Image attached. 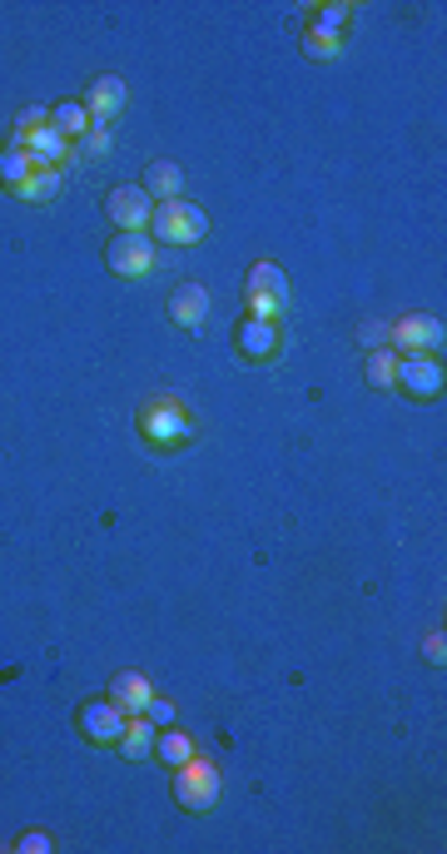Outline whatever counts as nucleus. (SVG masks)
Here are the masks:
<instances>
[{
  "instance_id": "1",
  "label": "nucleus",
  "mask_w": 447,
  "mask_h": 854,
  "mask_svg": "<svg viewBox=\"0 0 447 854\" xmlns=\"http://www.w3.org/2000/svg\"><path fill=\"white\" fill-rule=\"evenodd\" d=\"M140 437L154 453H179V447H189L199 437V428H195V418L179 408V398L160 393V398H144V408H140Z\"/></svg>"
},
{
  "instance_id": "2",
  "label": "nucleus",
  "mask_w": 447,
  "mask_h": 854,
  "mask_svg": "<svg viewBox=\"0 0 447 854\" xmlns=\"http://www.w3.org/2000/svg\"><path fill=\"white\" fill-rule=\"evenodd\" d=\"M289 303H294V289H289V273L279 269L273 259L254 264L249 269V283H244V308L249 318H263V324H279L289 314Z\"/></svg>"
},
{
  "instance_id": "3",
  "label": "nucleus",
  "mask_w": 447,
  "mask_h": 854,
  "mask_svg": "<svg viewBox=\"0 0 447 854\" xmlns=\"http://www.w3.org/2000/svg\"><path fill=\"white\" fill-rule=\"evenodd\" d=\"M144 234L169 244V249H189V244H199L209 234V214L199 204H189V199H169V204H154Z\"/></svg>"
},
{
  "instance_id": "4",
  "label": "nucleus",
  "mask_w": 447,
  "mask_h": 854,
  "mask_svg": "<svg viewBox=\"0 0 447 854\" xmlns=\"http://www.w3.org/2000/svg\"><path fill=\"white\" fill-rule=\"evenodd\" d=\"M175 805L179 810H189V815H204V810H214L219 805V789H224V780H219V765L214 760H204V756H195V760H185V765L175 770Z\"/></svg>"
},
{
  "instance_id": "5",
  "label": "nucleus",
  "mask_w": 447,
  "mask_h": 854,
  "mask_svg": "<svg viewBox=\"0 0 447 854\" xmlns=\"http://www.w3.org/2000/svg\"><path fill=\"white\" fill-rule=\"evenodd\" d=\"M443 324L427 314H403L398 324H388V348H393L398 358H443Z\"/></svg>"
},
{
  "instance_id": "6",
  "label": "nucleus",
  "mask_w": 447,
  "mask_h": 854,
  "mask_svg": "<svg viewBox=\"0 0 447 854\" xmlns=\"http://www.w3.org/2000/svg\"><path fill=\"white\" fill-rule=\"evenodd\" d=\"M105 269L115 279H144L154 269V238L150 234H115L105 244Z\"/></svg>"
},
{
  "instance_id": "7",
  "label": "nucleus",
  "mask_w": 447,
  "mask_h": 854,
  "mask_svg": "<svg viewBox=\"0 0 447 854\" xmlns=\"http://www.w3.org/2000/svg\"><path fill=\"white\" fill-rule=\"evenodd\" d=\"M125 721H130V715L109 701V695H105V701H85V705H80V736H85L90 746H99V750L120 746Z\"/></svg>"
},
{
  "instance_id": "8",
  "label": "nucleus",
  "mask_w": 447,
  "mask_h": 854,
  "mask_svg": "<svg viewBox=\"0 0 447 854\" xmlns=\"http://www.w3.org/2000/svg\"><path fill=\"white\" fill-rule=\"evenodd\" d=\"M105 214L120 234H144V229H150V214H154V199L144 195L140 185H120L105 195Z\"/></svg>"
},
{
  "instance_id": "9",
  "label": "nucleus",
  "mask_w": 447,
  "mask_h": 854,
  "mask_svg": "<svg viewBox=\"0 0 447 854\" xmlns=\"http://www.w3.org/2000/svg\"><path fill=\"white\" fill-rule=\"evenodd\" d=\"M443 383H447L443 358H398V383L393 388H403L408 398L433 402V398H443Z\"/></svg>"
},
{
  "instance_id": "10",
  "label": "nucleus",
  "mask_w": 447,
  "mask_h": 854,
  "mask_svg": "<svg viewBox=\"0 0 447 854\" xmlns=\"http://www.w3.org/2000/svg\"><path fill=\"white\" fill-rule=\"evenodd\" d=\"M234 348H239V358H249V363H273V358L284 353V334H279V324L244 318V324L234 328Z\"/></svg>"
},
{
  "instance_id": "11",
  "label": "nucleus",
  "mask_w": 447,
  "mask_h": 854,
  "mask_svg": "<svg viewBox=\"0 0 447 854\" xmlns=\"http://www.w3.org/2000/svg\"><path fill=\"white\" fill-rule=\"evenodd\" d=\"M15 150H25V160L35 164V169H60V164H70V140H60V134L45 125V130H31V134H11Z\"/></svg>"
},
{
  "instance_id": "12",
  "label": "nucleus",
  "mask_w": 447,
  "mask_h": 854,
  "mask_svg": "<svg viewBox=\"0 0 447 854\" xmlns=\"http://www.w3.org/2000/svg\"><path fill=\"white\" fill-rule=\"evenodd\" d=\"M125 105H130V90H125L120 75H99V80H90L85 109H90V119H95V125H109V119H120Z\"/></svg>"
},
{
  "instance_id": "13",
  "label": "nucleus",
  "mask_w": 447,
  "mask_h": 854,
  "mask_svg": "<svg viewBox=\"0 0 447 854\" xmlns=\"http://www.w3.org/2000/svg\"><path fill=\"white\" fill-rule=\"evenodd\" d=\"M169 318H175L179 328H189V334H199V328L209 324V289L204 283H179V289L169 293Z\"/></svg>"
},
{
  "instance_id": "14",
  "label": "nucleus",
  "mask_w": 447,
  "mask_h": 854,
  "mask_svg": "<svg viewBox=\"0 0 447 854\" xmlns=\"http://www.w3.org/2000/svg\"><path fill=\"white\" fill-rule=\"evenodd\" d=\"M109 701L120 705L125 715H144V705L154 701L150 676H140V670H120V676L109 681Z\"/></svg>"
},
{
  "instance_id": "15",
  "label": "nucleus",
  "mask_w": 447,
  "mask_h": 854,
  "mask_svg": "<svg viewBox=\"0 0 447 854\" xmlns=\"http://www.w3.org/2000/svg\"><path fill=\"white\" fill-rule=\"evenodd\" d=\"M144 195L154 199V204H169V199H185L179 189H185V169H179L175 160H154L150 169H144Z\"/></svg>"
},
{
  "instance_id": "16",
  "label": "nucleus",
  "mask_w": 447,
  "mask_h": 854,
  "mask_svg": "<svg viewBox=\"0 0 447 854\" xmlns=\"http://www.w3.org/2000/svg\"><path fill=\"white\" fill-rule=\"evenodd\" d=\"M154 736H160V725L150 721V715H130L125 721V736H120V756L125 760H150L154 756Z\"/></svg>"
},
{
  "instance_id": "17",
  "label": "nucleus",
  "mask_w": 447,
  "mask_h": 854,
  "mask_svg": "<svg viewBox=\"0 0 447 854\" xmlns=\"http://www.w3.org/2000/svg\"><path fill=\"white\" fill-rule=\"evenodd\" d=\"M90 125H95V119H90V109L80 105V100H60V105H50V130L60 134V140L75 144Z\"/></svg>"
},
{
  "instance_id": "18",
  "label": "nucleus",
  "mask_w": 447,
  "mask_h": 854,
  "mask_svg": "<svg viewBox=\"0 0 447 854\" xmlns=\"http://www.w3.org/2000/svg\"><path fill=\"white\" fill-rule=\"evenodd\" d=\"M60 185H66V169H31L25 185L15 189V199H25V204H55Z\"/></svg>"
},
{
  "instance_id": "19",
  "label": "nucleus",
  "mask_w": 447,
  "mask_h": 854,
  "mask_svg": "<svg viewBox=\"0 0 447 854\" xmlns=\"http://www.w3.org/2000/svg\"><path fill=\"white\" fill-rule=\"evenodd\" d=\"M154 756H160V765L179 770V765H185V760H195L199 750H195V740H189L185 730H175V725H164L160 736H154Z\"/></svg>"
},
{
  "instance_id": "20",
  "label": "nucleus",
  "mask_w": 447,
  "mask_h": 854,
  "mask_svg": "<svg viewBox=\"0 0 447 854\" xmlns=\"http://www.w3.org/2000/svg\"><path fill=\"white\" fill-rule=\"evenodd\" d=\"M368 388H378V393H398L393 383H398V353L393 348H368Z\"/></svg>"
},
{
  "instance_id": "21",
  "label": "nucleus",
  "mask_w": 447,
  "mask_h": 854,
  "mask_svg": "<svg viewBox=\"0 0 447 854\" xmlns=\"http://www.w3.org/2000/svg\"><path fill=\"white\" fill-rule=\"evenodd\" d=\"M31 169H35V164L25 160V150H15V144H5V150H0V185L11 189V195L25 185V174H31Z\"/></svg>"
},
{
  "instance_id": "22",
  "label": "nucleus",
  "mask_w": 447,
  "mask_h": 854,
  "mask_svg": "<svg viewBox=\"0 0 447 854\" xmlns=\"http://www.w3.org/2000/svg\"><path fill=\"white\" fill-rule=\"evenodd\" d=\"M109 154V125H90L75 144H70V160H105Z\"/></svg>"
},
{
  "instance_id": "23",
  "label": "nucleus",
  "mask_w": 447,
  "mask_h": 854,
  "mask_svg": "<svg viewBox=\"0 0 447 854\" xmlns=\"http://www.w3.org/2000/svg\"><path fill=\"white\" fill-rule=\"evenodd\" d=\"M339 50H343V35L318 31V25H308V31H304V55H308V60H333Z\"/></svg>"
},
{
  "instance_id": "24",
  "label": "nucleus",
  "mask_w": 447,
  "mask_h": 854,
  "mask_svg": "<svg viewBox=\"0 0 447 854\" xmlns=\"http://www.w3.org/2000/svg\"><path fill=\"white\" fill-rule=\"evenodd\" d=\"M349 5H318V15H314V25L318 31H333V35H343V25H349Z\"/></svg>"
},
{
  "instance_id": "25",
  "label": "nucleus",
  "mask_w": 447,
  "mask_h": 854,
  "mask_svg": "<svg viewBox=\"0 0 447 854\" xmlns=\"http://www.w3.org/2000/svg\"><path fill=\"white\" fill-rule=\"evenodd\" d=\"M50 125V105H25L21 119H15V134H31V130H45Z\"/></svg>"
},
{
  "instance_id": "26",
  "label": "nucleus",
  "mask_w": 447,
  "mask_h": 854,
  "mask_svg": "<svg viewBox=\"0 0 447 854\" xmlns=\"http://www.w3.org/2000/svg\"><path fill=\"white\" fill-rule=\"evenodd\" d=\"M15 850H21V854H50L55 840L45 830H31V834H21V840H15Z\"/></svg>"
},
{
  "instance_id": "27",
  "label": "nucleus",
  "mask_w": 447,
  "mask_h": 854,
  "mask_svg": "<svg viewBox=\"0 0 447 854\" xmlns=\"http://www.w3.org/2000/svg\"><path fill=\"white\" fill-rule=\"evenodd\" d=\"M144 715H150V721H154V725H160V730H164V725H175V705L164 701V695H154V701H150V705H144Z\"/></svg>"
},
{
  "instance_id": "28",
  "label": "nucleus",
  "mask_w": 447,
  "mask_h": 854,
  "mask_svg": "<svg viewBox=\"0 0 447 854\" xmlns=\"http://www.w3.org/2000/svg\"><path fill=\"white\" fill-rule=\"evenodd\" d=\"M423 656L433 660V666H443V660H447V636H443V631H427V641H423Z\"/></svg>"
},
{
  "instance_id": "29",
  "label": "nucleus",
  "mask_w": 447,
  "mask_h": 854,
  "mask_svg": "<svg viewBox=\"0 0 447 854\" xmlns=\"http://www.w3.org/2000/svg\"><path fill=\"white\" fill-rule=\"evenodd\" d=\"M358 338H363V343H373V348H388V324H363Z\"/></svg>"
}]
</instances>
